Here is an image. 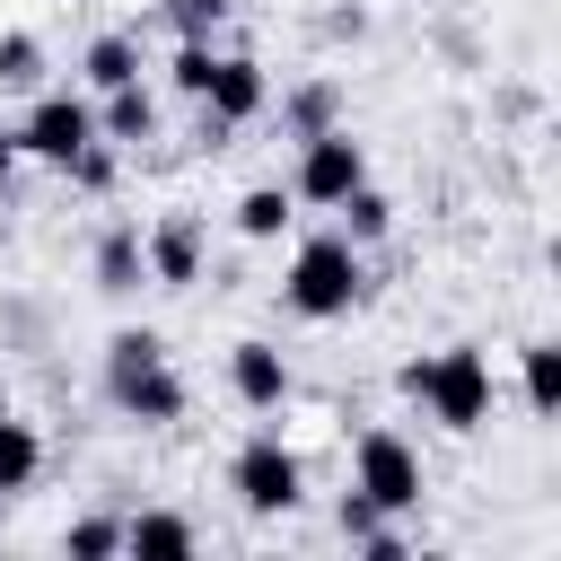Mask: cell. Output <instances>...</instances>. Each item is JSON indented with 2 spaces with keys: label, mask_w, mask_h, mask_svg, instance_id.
<instances>
[{
  "label": "cell",
  "mask_w": 561,
  "mask_h": 561,
  "mask_svg": "<svg viewBox=\"0 0 561 561\" xmlns=\"http://www.w3.org/2000/svg\"><path fill=\"white\" fill-rule=\"evenodd\" d=\"M202 535H193V517H175V508H140V517H123V552H193Z\"/></svg>",
  "instance_id": "obj_14"
},
{
  "label": "cell",
  "mask_w": 561,
  "mask_h": 561,
  "mask_svg": "<svg viewBox=\"0 0 561 561\" xmlns=\"http://www.w3.org/2000/svg\"><path fill=\"white\" fill-rule=\"evenodd\" d=\"M88 140H96V105H88V96H61V88H53V96H35V105H26V123H18V149H26V158H44V167H70Z\"/></svg>",
  "instance_id": "obj_7"
},
{
  "label": "cell",
  "mask_w": 561,
  "mask_h": 561,
  "mask_svg": "<svg viewBox=\"0 0 561 561\" xmlns=\"http://www.w3.org/2000/svg\"><path fill=\"white\" fill-rule=\"evenodd\" d=\"M289 219H298V193H289V184H254V193H237V237L272 245Z\"/></svg>",
  "instance_id": "obj_13"
},
{
  "label": "cell",
  "mask_w": 561,
  "mask_h": 561,
  "mask_svg": "<svg viewBox=\"0 0 561 561\" xmlns=\"http://www.w3.org/2000/svg\"><path fill=\"white\" fill-rule=\"evenodd\" d=\"M351 482H359L386 517H403V508L430 500V465H421V447H412L403 430H359V447H351Z\"/></svg>",
  "instance_id": "obj_4"
},
{
  "label": "cell",
  "mask_w": 561,
  "mask_h": 561,
  "mask_svg": "<svg viewBox=\"0 0 561 561\" xmlns=\"http://www.w3.org/2000/svg\"><path fill=\"white\" fill-rule=\"evenodd\" d=\"M44 79V44L35 35H0V88H35Z\"/></svg>",
  "instance_id": "obj_21"
},
{
  "label": "cell",
  "mask_w": 561,
  "mask_h": 561,
  "mask_svg": "<svg viewBox=\"0 0 561 561\" xmlns=\"http://www.w3.org/2000/svg\"><path fill=\"white\" fill-rule=\"evenodd\" d=\"M0 421H9V386H0Z\"/></svg>",
  "instance_id": "obj_26"
},
{
  "label": "cell",
  "mask_w": 561,
  "mask_h": 561,
  "mask_svg": "<svg viewBox=\"0 0 561 561\" xmlns=\"http://www.w3.org/2000/svg\"><path fill=\"white\" fill-rule=\"evenodd\" d=\"M280 123H289V140H307V131L342 123V88H333V79H307V88H289V96H280Z\"/></svg>",
  "instance_id": "obj_16"
},
{
  "label": "cell",
  "mask_w": 561,
  "mask_h": 561,
  "mask_svg": "<svg viewBox=\"0 0 561 561\" xmlns=\"http://www.w3.org/2000/svg\"><path fill=\"white\" fill-rule=\"evenodd\" d=\"M61 175H70V184H88V193H105V184H114V140H88Z\"/></svg>",
  "instance_id": "obj_22"
},
{
  "label": "cell",
  "mask_w": 561,
  "mask_h": 561,
  "mask_svg": "<svg viewBox=\"0 0 561 561\" xmlns=\"http://www.w3.org/2000/svg\"><path fill=\"white\" fill-rule=\"evenodd\" d=\"M167 79H175L184 96H202V79H210V44H184V53L167 61Z\"/></svg>",
  "instance_id": "obj_24"
},
{
  "label": "cell",
  "mask_w": 561,
  "mask_h": 561,
  "mask_svg": "<svg viewBox=\"0 0 561 561\" xmlns=\"http://www.w3.org/2000/svg\"><path fill=\"white\" fill-rule=\"evenodd\" d=\"M18 158H26V149H18V131H0V202H9V184H18Z\"/></svg>",
  "instance_id": "obj_25"
},
{
  "label": "cell",
  "mask_w": 561,
  "mask_h": 561,
  "mask_svg": "<svg viewBox=\"0 0 561 561\" xmlns=\"http://www.w3.org/2000/svg\"><path fill=\"white\" fill-rule=\"evenodd\" d=\"M105 394H114L123 421H149V430L184 412V377H175V359H167V342L149 324H123L105 342Z\"/></svg>",
  "instance_id": "obj_1"
},
{
  "label": "cell",
  "mask_w": 561,
  "mask_h": 561,
  "mask_svg": "<svg viewBox=\"0 0 561 561\" xmlns=\"http://www.w3.org/2000/svg\"><path fill=\"white\" fill-rule=\"evenodd\" d=\"M228 491H237L254 517H289L298 491H307V473H298V456L280 447V430H254V438L228 456Z\"/></svg>",
  "instance_id": "obj_5"
},
{
  "label": "cell",
  "mask_w": 561,
  "mask_h": 561,
  "mask_svg": "<svg viewBox=\"0 0 561 561\" xmlns=\"http://www.w3.org/2000/svg\"><path fill=\"white\" fill-rule=\"evenodd\" d=\"M79 70H88V88H96V96H105V88H131V79H140V44L105 26V35L79 53Z\"/></svg>",
  "instance_id": "obj_15"
},
{
  "label": "cell",
  "mask_w": 561,
  "mask_h": 561,
  "mask_svg": "<svg viewBox=\"0 0 561 561\" xmlns=\"http://www.w3.org/2000/svg\"><path fill=\"white\" fill-rule=\"evenodd\" d=\"M158 131V96L131 79V88H105V105H96V140H114V149H140Z\"/></svg>",
  "instance_id": "obj_11"
},
{
  "label": "cell",
  "mask_w": 561,
  "mask_h": 561,
  "mask_svg": "<svg viewBox=\"0 0 561 561\" xmlns=\"http://www.w3.org/2000/svg\"><path fill=\"white\" fill-rule=\"evenodd\" d=\"M280 298H289V316H307V324H333V316H351L359 298H368V263H359V245L333 228V237H307L298 254H289V280H280Z\"/></svg>",
  "instance_id": "obj_3"
},
{
  "label": "cell",
  "mask_w": 561,
  "mask_h": 561,
  "mask_svg": "<svg viewBox=\"0 0 561 561\" xmlns=\"http://www.w3.org/2000/svg\"><path fill=\"white\" fill-rule=\"evenodd\" d=\"M228 386H237L245 412H280V403H289V359H280L272 342H237V351H228Z\"/></svg>",
  "instance_id": "obj_10"
},
{
  "label": "cell",
  "mask_w": 561,
  "mask_h": 561,
  "mask_svg": "<svg viewBox=\"0 0 561 561\" xmlns=\"http://www.w3.org/2000/svg\"><path fill=\"white\" fill-rule=\"evenodd\" d=\"M140 280H149V263H140V228L114 219V228L96 237V289H105V298H131Z\"/></svg>",
  "instance_id": "obj_12"
},
{
  "label": "cell",
  "mask_w": 561,
  "mask_h": 561,
  "mask_svg": "<svg viewBox=\"0 0 561 561\" xmlns=\"http://www.w3.org/2000/svg\"><path fill=\"white\" fill-rule=\"evenodd\" d=\"M526 403H535V412L561 403V351H552V342H526Z\"/></svg>",
  "instance_id": "obj_20"
},
{
  "label": "cell",
  "mask_w": 561,
  "mask_h": 561,
  "mask_svg": "<svg viewBox=\"0 0 561 561\" xmlns=\"http://www.w3.org/2000/svg\"><path fill=\"white\" fill-rule=\"evenodd\" d=\"M228 9H237V0H167V26H175L184 44H210V35L228 26Z\"/></svg>",
  "instance_id": "obj_19"
},
{
  "label": "cell",
  "mask_w": 561,
  "mask_h": 561,
  "mask_svg": "<svg viewBox=\"0 0 561 561\" xmlns=\"http://www.w3.org/2000/svg\"><path fill=\"white\" fill-rule=\"evenodd\" d=\"M403 394H412L430 421H447L456 438H473V430L491 421V359H482L473 342H447V351H430V359L403 368Z\"/></svg>",
  "instance_id": "obj_2"
},
{
  "label": "cell",
  "mask_w": 561,
  "mask_h": 561,
  "mask_svg": "<svg viewBox=\"0 0 561 561\" xmlns=\"http://www.w3.org/2000/svg\"><path fill=\"white\" fill-rule=\"evenodd\" d=\"M210 123H254L263 105H272V79H263V61L254 53H210V79H202V96H193Z\"/></svg>",
  "instance_id": "obj_8"
},
{
  "label": "cell",
  "mask_w": 561,
  "mask_h": 561,
  "mask_svg": "<svg viewBox=\"0 0 561 561\" xmlns=\"http://www.w3.org/2000/svg\"><path fill=\"white\" fill-rule=\"evenodd\" d=\"M35 473H44V438L9 412V421H0V491H26Z\"/></svg>",
  "instance_id": "obj_18"
},
{
  "label": "cell",
  "mask_w": 561,
  "mask_h": 561,
  "mask_svg": "<svg viewBox=\"0 0 561 561\" xmlns=\"http://www.w3.org/2000/svg\"><path fill=\"white\" fill-rule=\"evenodd\" d=\"M333 210H342V237H351V245H377V237L394 228V202H386L377 184H351V193H342Z\"/></svg>",
  "instance_id": "obj_17"
},
{
  "label": "cell",
  "mask_w": 561,
  "mask_h": 561,
  "mask_svg": "<svg viewBox=\"0 0 561 561\" xmlns=\"http://www.w3.org/2000/svg\"><path fill=\"white\" fill-rule=\"evenodd\" d=\"M351 184H368V149L351 140V123H324V131H307V140H298V175H289V193L333 210Z\"/></svg>",
  "instance_id": "obj_6"
},
{
  "label": "cell",
  "mask_w": 561,
  "mask_h": 561,
  "mask_svg": "<svg viewBox=\"0 0 561 561\" xmlns=\"http://www.w3.org/2000/svg\"><path fill=\"white\" fill-rule=\"evenodd\" d=\"M202 245H210V237H202L193 210H167L158 228H140V263H149L158 289H193V280H202Z\"/></svg>",
  "instance_id": "obj_9"
},
{
  "label": "cell",
  "mask_w": 561,
  "mask_h": 561,
  "mask_svg": "<svg viewBox=\"0 0 561 561\" xmlns=\"http://www.w3.org/2000/svg\"><path fill=\"white\" fill-rule=\"evenodd\" d=\"M61 543H70V552H88V561H96V552H123V517H79Z\"/></svg>",
  "instance_id": "obj_23"
}]
</instances>
